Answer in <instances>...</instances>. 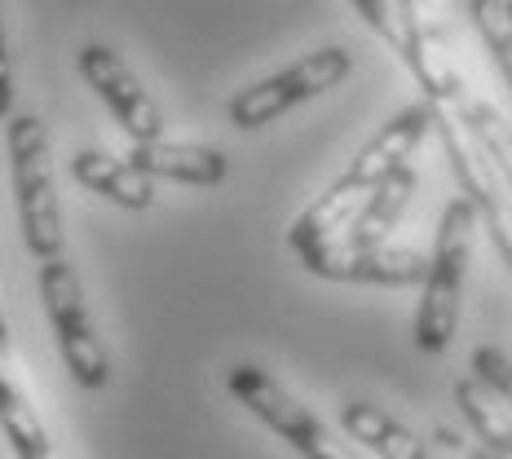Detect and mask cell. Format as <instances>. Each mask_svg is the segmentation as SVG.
<instances>
[{
    "label": "cell",
    "instance_id": "cell-1",
    "mask_svg": "<svg viewBox=\"0 0 512 459\" xmlns=\"http://www.w3.org/2000/svg\"><path fill=\"white\" fill-rule=\"evenodd\" d=\"M433 128H437V106L433 102L402 106V111L393 115V120L384 124L354 159H349L345 173H340L332 186H327L323 195L292 221V230H287V248L301 256V252L336 243L340 234L349 230V221L367 208V199L380 190V181L389 177L402 159H415L420 142L433 133Z\"/></svg>",
    "mask_w": 512,
    "mask_h": 459
},
{
    "label": "cell",
    "instance_id": "cell-2",
    "mask_svg": "<svg viewBox=\"0 0 512 459\" xmlns=\"http://www.w3.org/2000/svg\"><path fill=\"white\" fill-rule=\"evenodd\" d=\"M473 234H477V208L468 195L451 199L437 217V234L429 248V265L420 279V301H415V323L411 336L424 354H446L460 327L464 309V283H468V261H473Z\"/></svg>",
    "mask_w": 512,
    "mask_h": 459
},
{
    "label": "cell",
    "instance_id": "cell-3",
    "mask_svg": "<svg viewBox=\"0 0 512 459\" xmlns=\"http://www.w3.org/2000/svg\"><path fill=\"white\" fill-rule=\"evenodd\" d=\"M226 389L234 393V402H239L243 411L256 415L270 433H279L296 455H305V459H367L358 451V442L332 433L301 398H292V393H287L265 367H256V362L230 367Z\"/></svg>",
    "mask_w": 512,
    "mask_h": 459
},
{
    "label": "cell",
    "instance_id": "cell-4",
    "mask_svg": "<svg viewBox=\"0 0 512 459\" xmlns=\"http://www.w3.org/2000/svg\"><path fill=\"white\" fill-rule=\"evenodd\" d=\"M9 168H14V199L18 221H23V243L31 261H58L62 252V208L53 195L49 173V137L36 115H14L9 120Z\"/></svg>",
    "mask_w": 512,
    "mask_h": 459
},
{
    "label": "cell",
    "instance_id": "cell-5",
    "mask_svg": "<svg viewBox=\"0 0 512 459\" xmlns=\"http://www.w3.org/2000/svg\"><path fill=\"white\" fill-rule=\"evenodd\" d=\"M349 71H354V49L349 45L309 49L296 62H287L283 71H274V76L256 80V84H248V89H239L230 98L226 115H230L234 128L252 133V128H265V124L283 120L292 106L314 102V98H323V93L340 89V84L349 80Z\"/></svg>",
    "mask_w": 512,
    "mask_h": 459
},
{
    "label": "cell",
    "instance_id": "cell-6",
    "mask_svg": "<svg viewBox=\"0 0 512 459\" xmlns=\"http://www.w3.org/2000/svg\"><path fill=\"white\" fill-rule=\"evenodd\" d=\"M40 296H45V314L58 340V354L67 362L71 380L80 389H106L111 380V358L106 345L93 327L89 309H84V292H80V274L71 270L67 256L58 261H40Z\"/></svg>",
    "mask_w": 512,
    "mask_h": 459
},
{
    "label": "cell",
    "instance_id": "cell-7",
    "mask_svg": "<svg viewBox=\"0 0 512 459\" xmlns=\"http://www.w3.org/2000/svg\"><path fill=\"white\" fill-rule=\"evenodd\" d=\"M296 261L327 283H362V287H411L424 279L429 252L411 243H327V248L301 252Z\"/></svg>",
    "mask_w": 512,
    "mask_h": 459
},
{
    "label": "cell",
    "instance_id": "cell-8",
    "mask_svg": "<svg viewBox=\"0 0 512 459\" xmlns=\"http://www.w3.org/2000/svg\"><path fill=\"white\" fill-rule=\"evenodd\" d=\"M437 128H442V146H446V155H451V168H455V177H460L468 204L482 212L490 239H495L499 256H504L512 270V190L504 186V177L495 173L486 151L477 146V137L468 133L451 111H442V106H437Z\"/></svg>",
    "mask_w": 512,
    "mask_h": 459
},
{
    "label": "cell",
    "instance_id": "cell-9",
    "mask_svg": "<svg viewBox=\"0 0 512 459\" xmlns=\"http://www.w3.org/2000/svg\"><path fill=\"white\" fill-rule=\"evenodd\" d=\"M80 76L93 93L106 102V111L120 120V128L133 142H159L164 137V115L142 89V80L128 71V62L106 45H84L80 49Z\"/></svg>",
    "mask_w": 512,
    "mask_h": 459
},
{
    "label": "cell",
    "instance_id": "cell-10",
    "mask_svg": "<svg viewBox=\"0 0 512 459\" xmlns=\"http://www.w3.org/2000/svg\"><path fill=\"white\" fill-rule=\"evenodd\" d=\"M142 177H164L181 186H221L230 177V155L217 146H195V142H133L124 155Z\"/></svg>",
    "mask_w": 512,
    "mask_h": 459
},
{
    "label": "cell",
    "instance_id": "cell-11",
    "mask_svg": "<svg viewBox=\"0 0 512 459\" xmlns=\"http://www.w3.org/2000/svg\"><path fill=\"white\" fill-rule=\"evenodd\" d=\"M71 173H76V181L84 190L111 199L115 208L146 212L155 204V181L137 173L128 159H115V155H102V151H80L71 159Z\"/></svg>",
    "mask_w": 512,
    "mask_h": 459
},
{
    "label": "cell",
    "instance_id": "cell-12",
    "mask_svg": "<svg viewBox=\"0 0 512 459\" xmlns=\"http://www.w3.org/2000/svg\"><path fill=\"white\" fill-rule=\"evenodd\" d=\"M415 186H420V168H415V159H402V164L380 181V190L367 199V208L349 221V230L340 234V239H345V243H384L393 230H398L402 212L411 208Z\"/></svg>",
    "mask_w": 512,
    "mask_h": 459
},
{
    "label": "cell",
    "instance_id": "cell-13",
    "mask_svg": "<svg viewBox=\"0 0 512 459\" xmlns=\"http://www.w3.org/2000/svg\"><path fill=\"white\" fill-rule=\"evenodd\" d=\"M340 429H345L349 442L367 446L380 459H429V446L415 437L402 420H393L376 402H345L340 407Z\"/></svg>",
    "mask_w": 512,
    "mask_h": 459
},
{
    "label": "cell",
    "instance_id": "cell-14",
    "mask_svg": "<svg viewBox=\"0 0 512 459\" xmlns=\"http://www.w3.org/2000/svg\"><path fill=\"white\" fill-rule=\"evenodd\" d=\"M442 111H451L455 120H460L468 133L477 137V146L486 151V159L495 164V173L504 177V186L512 190V124L508 115L499 111L495 102L477 98V93H464L455 106H442Z\"/></svg>",
    "mask_w": 512,
    "mask_h": 459
},
{
    "label": "cell",
    "instance_id": "cell-15",
    "mask_svg": "<svg viewBox=\"0 0 512 459\" xmlns=\"http://www.w3.org/2000/svg\"><path fill=\"white\" fill-rule=\"evenodd\" d=\"M455 407L464 411L468 429H473V437L486 446V451L512 455V411L486 389L482 380L468 376V380L455 384Z\"/></svg>",
    "mask_w": 512,
    "mask_h": 459
},
{
    "label": "cell",
    "instance_id": "cell-16",
    "mask_svg": "<svg viewBox=\"0 0 512 459\" xmlns=\"http://www.w3.org/2000/svg\"><path fill=\"white\" fill-rule=\"evenodd\" d=\"M468 14H473V27L482 31L499 76H504L512 89V14H508V5L504 0H468Z\"/></svg>",
    "mask_w": 512,
    "mask_h": 459
},
{
    "label": "cell",
    "instance_id": "cell-17",
    "mask_svg": "<svg viewBox=\"0 0 512 459\" xmlns=\"http://www.w3.org/2000/svg\"><path fill=\"white\" fill-rule=\"evenodd\" d=\"M473 376L482 380L486 389L495 393V398L512 411V358L504 354V349H495V345H477V349H473Z\"/></svg>",
    "mask_w": 512,
    "mask_h": 459
},
{
    "label": "cell",
    "instance_id": "cell-18",
    "mask_svg": "<svg viewBox=\"0 0 512 459\" xmlns=\"http://www.w3.org/2000/svg\"><path fill=\"white\" fill-rule=\"evenodd\" d=\"M9 111H14V62L5 45V18H0V120H9Z\"/></svg>",
    "mask_w": 512,
    "mask_h": 459
},
{
    "label": "cell",
    "instance_id": "cell-19",
    "mask_svg": "<svg viewBox=\"0 0 512 459\" xmlns=\"http://www.w3.org/2000/svg\"><path fill=\"white\" fill-rule=\"evenodd\" d=\"M437 442H442V446H451V451L460 455V459H499L495 451H486L482 442H468V437H460L455 429H437Z\"/></svg>",
    "mask_w": 512,
    "mask_h": 459
},
{
    "label": "cell",
    "instance_id": "cell-20",
    "mask_svg": "<svg viewBox=\"0 0 512 459\" xmlns=\"http://www.w3.org/2000/svg\"><path fill=\"white\" fill-rule=\"evenodd\" d=\"M14 362V349H9V323H5V309H0V367Z\"/></svg>",
    "mask_w": 512,
    "mask_h": 459
},
{
    "label": "cell",
    "instance_id": "cell-21",
    "mask_svg": "<svg viewBox=\"0 0 512 459\" xmlns=\"http://www.w3.org/2000/svg\"><path fill=\"white\" fill-rule=\"evenodd\" d=\"M504 5H508V14H512V0H504Z\"/></svg>",
    "mask_w": 512,
    "mask_h": 459
},
{
    "label": "cell",
    "instance_id": "cell-22",
    "mask_svg": "<svg viewBox=\"0 0 512 459\" xmlns=\"http://www.w3.org/2000/svg\"><path fill=\"white\" fill-rule=\"evenodd\" d=\"M499 459H512V455H499Z\"/></svg>",
    "mask_w": 512,
    "mask_h": 459
}]
</instances>
